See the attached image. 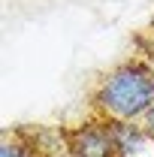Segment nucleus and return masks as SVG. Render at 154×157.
<instances>
[{"label":"nucleus","instance_id":"obj_2","mask_svg":"<svg viewBox=\"0 0 154 157\" xmlns=\"http://www.w3.org/2000/svg\"><path fill=\"white\" fill-rule=\"evenodd\" d=\"M64 148H67V157H121L109 130V121L100 115L67 130Z\"/></svg>","mask_w":154,"mask_h":157},{"label":"nucleus","instance_id":"obj_4","mask_svg":"<svg viewBox=\"0 0 154 157\" xmlns=\"http://www.w3.org/2000/svg\"><path fill=\"white\" fill-rule=\"evenodd\" d=\"M0 157H33V148L24 145V142H18V139H3Z\"/></svg>","mask_w":154,"mask_h":157},{"label":"nucleus","instance_id":"obj_1","mask_svg":"<svg viewBox=\"0 0 154 157\" xmlns=\"http://www.w3.org/2000/svg\"><path fill=\"white\" fill-rule=\"evenodd\" d=\"M94 112L109 121H142L154 106V67L151 60L130 58L112 67L94 88Z\"/></svg>","mask_w":154,"mask_h":157},{"label":"nucleus","instance_id":"obj_3","mask_svg":"<svg viewBox=\"0 0 154 157\" xmlns=\"http://www.w3.org/2000/svg\"><path fill=\"white\" fill-rule=\"evenodd\" d=\"M109 130H112V139H115V148L121 157H139L151 142L142 121H109Z\"/></svg>","mask_w":154,"mask_h":157},{"label":"nucleus","instance_id":"obj_6","mask_svg":"<svg viewBox=\"0 0 154 157\" xmlns=\"http://www.w3.org/2000/svg\"><path fill=\"white\" fill-rule=\"evenodd\" d=\"M151 67H154V58H151Z\"/></svg>","mask_w":154,"mask_h":157},{"label":"nucleus","instance_id":"obj_5","mask_svg":"<svg viewBox=\"0 0 154 157\" xmlns=\"http://www.w3.org/2000/svg\"><path fill=\"white\" fill-rule=\"evenodd\" d=\"M142 127H145V133L151 136V142H154V106L148 109V115L142 118Z\"/></svg>","mask_w":154,"mask_h":157}]
</instances>
